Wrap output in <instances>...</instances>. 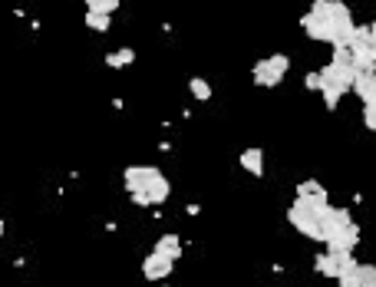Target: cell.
<instances>
[{"label": "cell", "instance_id": "cell-1", "mask_svg": "<svg viewBox=\"0 0 376 287\" xmlns=\"http://www.w3.org/2000/svg\"><path fill=\"white\" fill-rule=\"evenodd\" d=\"M310 13L324 20L327 27V43L334 50H350V37H353V13L343 0H314L310 4Z\"/></svg>", "mask_w": 376, "mask_h": 287}, {"label": "cell", "instance_id": "cell-2", "mask_svg": "<svg viewBox=\"0 0 376 287\" xmlns=\"http://www.w3.org/2000/svg\"><path fill=\"white\" fill-rule=\"evenodd\" d=\"M327 205H330V198H294V205L287 208V221L294 225L297 235L324 244V235H320V215H324Z\"/></svg>", "mask_w": 376, "mask_h": 287}, {"label": "cell", "instance_id": "cell-3", "mask_svg": "<svg viewBox=\"0 0 376 287\" xmlns=\"http://www.w3.org/2000/svg\"><path fill=\"white\" fill-rule=\"evenodd\" d=\"M290 69V57L287 53H270V57L258 60L254 67H251V79H254V86H264V89H274L284 83Z\"/></svg>", "mask_w": 376, "mask_h": 287}, {"label": "cell", "instance_id": "cell-4", "mask_svg": "<svg viewBox=\"0 0 376 287\" xmlns=\"http://www.w3.org/2000/svg\"><path fill=\"white\" fill-rule=\"evenodd\" d=\"M159 175H162V169H155V165H129L123 172V185L129 195H145Z\"/></svg>", "mask_w": 376, "mask_h": 287}, {"label": "cell", "instance_id": "cell-5", "mask_svg": "<svg viewBox=\"0 0 376 287\" xmlns=\"http://www.w3.org/2000/svg\"><path fill=\"white\" fill-rule=\"evenodd\" d=\"M350 258H353L350 251L324 248V251H320V254H317V258H314V271H317L320 278H337V271L343 268V264H347Z\"/></svg>", "mask_w": 376, "mask_h": 287}, {"label": "cell", "instance_id": "cell-6", "mask_svg": "<svg viewBox=\"0 0 376 287\" xmlns=\"http://www.w3.org/2000/svg\"><path fill=\"white\" fill-rule=\"evenodd\" d=\"M350 211L347 208H334V205H327L324 208V215H320V235H324V244H327L330 238H337L340 231L350 225Z\"/></svg>", "mask_w": 376, "mask_h": 287}, {"label": "cell", "instance_id": "cell-7", "mask_svg": "<svg viewBox=\"0 0 376 287\" xmlns=\"http://www.w3.org/2000/svg\"><path fill=\"white\" fill-rule=\"evenodd\" d=\"M172 268H175V261L162 258V254H155V251H149L142 258V278L145 281H165V278H172Z\"/></svg>", "mask_w": 376, "mask_h": 287}, {"label": "cell", "instance_id": "cell-8", "mask_svg": "<svg viewBox=\"0 0 376 287\" xmlns=\"http://www.w3.org/2000/svg\"><path fill=\"white\" fill-rule=\"evenodd\" d=\"M357 244H360V225H357V221H350L347 228L340 231L337 238H330L324 248H337V251H350V254H353V248H357Z\"/></svg>", "mask_w": 376, "mask_h": 287}, {"label": "cell", "instance_id": "cell-9", "mask_svg": "<svg viewBox=\"0 0 376 287\" xmlns=\"http://www.w3.org/2000/svg\"><path fill=\"white\" fill-rule=\"evenodd\" d=\"M152 251H155V254H162V258H169V261H178V258H182V238L169 231V235H162V238L155 241Z\"/></svg>", "mask_w": 376, "mask_h": 287}, {"label": "cell", "instance_id": "cell-10", "mask_svg": "<svg viewBox=\"0 0 376 287\" xmlns=\"http://www.w3.org/2000/svg\"><path fill=\"white\" fill-rule=\"evenodd\" d=\"M241 169L251 172L254 179H264V152H261L258 145H251V149L241 152Z\"/></svg>", "mask_w": 376, "mask_h": 287}, {"label": "cell", "instance_id": "cell-11", "mask_svg": "<svg viewBox=\"0 0 376 287\" xmlns=\"http://www.w3.org/2000/svg\"><path fill=\"white\" fill-rule=\"evenodd\" d=\"M300 30H304L310 40H317V43H327V27H324V20L314 17L310 10L304 13V17H300Z\"/></svg>", "mask_w": 376, "mask_h": 287}, {"label": "cell", "instance_id": "cell-12", "mask_svg": "<svg viewBox=\"0 0 376 287\" xmlns=\"http://www.w3.org/2000/svg\"><path fill=\"white\" fill-rule=\"evenodd\" d=\"M337 287H360V261L357 258H350L343 268L337 271Z\"/></svg>", "mask_w": 376, "mask_h": 287}, {"label": "cell", "instance_id": "cell-13", "mask_svg": "<svg viewBox=\"0 0 376 287\" xmlns=\"http://www.w3.org/2000/svg\"><path fill=\"white\" fill-rule=\"evenodd\" d=\"M135 63V50L132 47H123V50H113V53H106V67L113 69H125Z\"/></svg>", "mask_w": 376, "mask_h": 287}, {"label": "cell", "instance_id": "cell-14", "mask_svg": "<svg viewBox=\"0 0 376 287\" xmlns=\"http://www.w3.org/2000/svg\"><path fill=\"white\" fill-rule=\"evenodd\" d=\"M294 195H297V198H327V188H324L317 179H304V182H297Z\"/></svg>", "mask_w": 376, "mask_h": 287}, {"label": "cell", "instance_id": "cell-15", "mask_svg": "<svg viewBox=\"0 0 376 287\" xmlns=\"http://www.w3.org/2000/svg\"><path fill=\"white\" fill-rule=\"evenodd\" d=\"M83 23H86L89 30H96V33H106V30L113 27V17H109V13H89V10H86Z\"/></svg>", "mask_w": 376, "mask_h": 287}, {"label": "cell", "instance_id": "cell-16", "mask_svg": "<svg viewBox=\"0 0 376 287\" xmlns=\"http://www.w3.org/2000/svg\"><path fill=\"white\" fill-rule=\"evenodd\" d=\"M188 89H192V96L198 103H208V99H212V86H208V79H202V77L188 79Z\"/></svg>", "mask_w": 376, "mask_h": 287}, {"label": "cell", "instance_id": "cell-17", "mask_svg": "<svg viewBox=\"0 0 376 287\" xmlns=\"http://www.w3.org/2000/svg\"><path fill=\"white\" fill-rule=\"evenodd\" d=\"M83 4L89 13H109V17L119 10V0H83Z\"/></svg>", "mask_w": 376, "mask_h": 287}, {"label": "cell", "instance_id": "cell-18", "mask_svg": "<svg viewBox=\"0 0 376 287\" xmlns=\"http://www.w3.org/2000/svg\"><path fill=\"white\" fill-rule=\"evenodd\" d=\"M360 287H376V264H360Z\"/></svg>", "mask_w": 376, "mask_h": 287}, {"label": "cell", "instance_id": "cell-19", "mask_svg": "<svg viewBox=\"0 0 376 287\" xmlns=\"http://www.w3.org/2000/svg\"><path fill=\"white\" fill-rule=\"evenodd\" d=\"M363 125L370 133H376V103L373 106H363Z\"/></svg>", "mask_w": 376, "mask_h": 287}, {"label": "cell", "instance_id": "cell-20", "mask_svg": "<svg viewBox=\"0 0 376 287\" xmlns=\"http://www.w3.org/2000/svg\"><path fill=\"white\" fill-rule=\"evenodd\" d=\"M304 89H314V93H317V89H320V77H317V69L304 77Z\"/></svg>", "mask_w": 376, "mask_h": 287}, {"label": "cell", "instance_id": "cell-21", "mask_svg": "<svg viewBox=\"0 0 376 287\" xmlns=\"http://www.w3.org/2000/svg\"><path fill=\"white\" fill-rule=\"evenodd\" d=\"M370 47H373V53H376V20L370 23Z\"/></svg>", "mask_w": 376, "mask_h": 287}, {"label": "cell", "instance_id": "cell-22", "mask_svg": "<svg viewBox=\"0 0 376 287\" xmlns=\"http://www.w3.org/2000/svg\"><path fill=\"white\" fill-rule=\"evenodd\" d=\"M0 241H4V218H0Z\"/></svg>", "mask_w": 376, "mask_h": 287}]
</instances>
